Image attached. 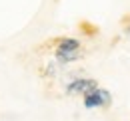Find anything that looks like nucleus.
Returning a JSON list of instances; mask_svg holds the SVG:
<instances>
[{
  "label": "nucleus",
  "instance_id": "obj_2",
  "mask_svg": "<svg viewBox=\"0 0 130 121\" xmlns=\"http://www.w3.org/2000/svg\"><path fill=\"white\" fill-rule=\"evenodd\" d=\"M96 87H100L96 79L84 77V76H76V77H70L64 83V93L66 95H80V97H84L90 91H94Z\"/></svg>",
  "mask_w": 130,
  "mask_h": 121
},
{
  "label": "nucleus",
  "instance_id": "obj_1",
  "mask_svg": "<svg viewBox=\"0 0 130 121\" xmlns=\"http://www.w3.org/2000/svg\"><path fill=\"white\" fill-rule=\"evenodd\" d=\"M82 58V42L78 38H60L54 44V60L60 66H68Z\"/></svg>",
  "mask_w": 130,
  "mask_h": 121
},
{
  "label": "nucleus",
  "instance_id": "obj_4",
  "mask_svg": "<svg viewBox=\"0 0 130 121\" xmlns=\"http://www.w3.org/2000/svg\"><path fill=\"white\" fill-rule=\"evenodd\" d=\"M58 72H60V64H58L56 60H52V62L46 64V68H44L42 74H44L46 77H54V76H58Z\"/></svg>",
  "mask_w": 130,
  "mask_h": 121
},
{
  "label": "nucleus",
  "instance_id": "obj_3",
  "mask_svg": "<svg viewBox=\"0 0 130 121\" xmlns=\"http://www.w3.org/2000/svg\"><path fill=\"white\" fill-rule=\"evenodd\" d=\"M110 103H112V93L104 87H96L94 91H90L88 95L82 97L84 109H104Z\"/></svg>",
  "mask_w": 130,
  "mask_h": 121
}]
</instances>
